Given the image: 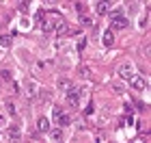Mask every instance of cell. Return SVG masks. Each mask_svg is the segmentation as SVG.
Returning a JSON list of instances; mask_svg holds the SVG:
<instances>
[{"instance_id": "9a60e30c", "label": "cell", "mask_w": 151, "mask_h": 143, "mask_svg": "<svg viewBox=\"0 0 151 143\" xmlns=\"http://www.w3.org/2000/svg\"><path fill=\"white\" fill-rule=\"evenodd\" d=\"M76 11H78L80 15H86V4H82V2H76Z\"/></svg>"}, {"instance_id": "52a82bcc", "label": "cell", "mask_w": 151, "mask_h": 143, "mask_svg": "<svg viewBox=\"0 0 151 143\" xmlns=\"http://www.w3.org/2000/svg\"><path fill=\"white\" fill-rule=\"evenodd\" d=\"M101 41H104V46H106V48H110V46L114 44V33H112L110 28L104 30V33H101Z\"/></svg>"}, {"instance_id": "d6986e66", "label": "cell", "mask_w": 151, "mask_h": 143, "mask_svg": "<svg viewBox=\"0 0 151 143\" xmlns=\"http://www.w3.org/2000/svg\"><path fill=\"white\" fill-rule=\"evenodd\" d=\"M78 72H80V76H88V74H91V72L86 70V67H82V65L78 67Z\"/></svg>"}, {"instance_id": "5bb4252c", "label": "cell", "mask_w": 151, "mask_h": 143, "mask_svg": "<svg viewBox=\"0 0 151 143\" xmlns=\"http://www.w3.org/2000/svg\"><path fill=\"white\" fill-rule=\"evenodd\" d=\"M112 91L114 93H125V87H123L121 83H112Z\"/></svg>"}, {"instance_id": "7402d4cb", "label": "cell", "mask_w": 151, "mask_h": 143, "mask_svg": "<svg viewBox=\"0 0 151 143\" xmlns=\"http://www.w3.org/2000/svg\"><path fill=\"white\" fill-rule=\"evenodd\" d=\"M0 134H2V130H0Z\"/></svg>"}, {"instance_id": "8fae6325", "label": "cell", "mask_w": 151, "mask_h": 143, "mask_svg": "<svg viewBox=\"0 0 151 143\" xmlns=\"http://www.w3.org/2000/svg\"><path fill=\"white\" fill-rule=\"evenodd\" d=\"M11 41H13L11 35H0V46H2V48H9V46H11Z\"/></svg>"}, {"instance_id": "8992f818", "label": "cell", "mask_w": 151, "mask_h": 143, "mask_svg": "<svg viewBox=\"0 0 151 143\" xmlns=\"http://www.w3.org/2000/svg\"><path fill=\"white\" fill-rule=\"evenodd\" d=\"M6 132H9V141H11V143H19V139H22V132H19L17 126L6 128Z\"/></svg>"}, {"instance_id": "3957f363", "label": "cell", "mask_w": 151, "mask_h": 143, "mask_svg": "<svg viewBox=\"0 0 151 143\" xmlns=\"http://www.w3.org/2000/svg\"><path fill=\"white\" fill-rule=\"evenodd\" d=\"M54 119H56L60 126H69V124H71V117H69V115H67V113H65L60 106H56V108H54Z\"/></svg>"}, {"instance_id": "2e32d148", "label": "cell", "mask_w": 151, "mask_h": 143, "mask_svg": "<svg viewBox=\"0 0 151 143\" xmlns=\"http://www.w3.org/2000/svg\"><path fill=\"white\" fill-rule=\"evenodd\" d=\"M0 78H2L4 83H11V72L9 70H2V72H0Z\"/></svg>"}, {"instance_id": "30bf717a", "label": "cell", "mask_w": 151, "mask_h": 143, "mask_svg": "<svg viewBox=\"0 0 151 143\" xmlns=\"http://www.w3.org/2000/svg\"><path fill=\"white\" fill-rule=\"evenodd\" d=\"M71 87H73V85H71V80H69V78H58V89H63V91L67 93V91L71 89Z\"/></svg>"}, {"instance_id": "7c38bea8", "label": "cell", "mask_w": 151, "mask_h": 143, "mask_svg": "<svg viewBox=\"0 0 151 143\" xmlns=\"http://www.w3.org/2000/svg\"><path fill=\"white\" fill-rule=\"evenodd\" d=\"M26 93H28V98H32V95H35V93H37V87H35V85H32V83H30V80H28V83H26Z\"/></svg>"}, {"instance_id": "ba28073f", "label": "cell", "mask_w": 151, "mask_h": 143, "mask_svg": "<svg viewBox=\"0 0 151 143\" xmlns=\"http://www.w3.org/2000/svg\"><path fill=\"white\" fill-rule=\"evenodd\" d=\"M110 2H106V0H104V2H101V0H99V2H95V11H97L99 13V15H106V13H108V9H110Z\"/></svg>"}, {"instance_id": "4fadbf2b", "label": "cell", "mask_w": 151, "mask_h": 143, "mask_svg": "<svg viewBox=\"0 0 151 143\" xmlns=\"http://www.w3.org/2000/svg\"><path fill=\"white\" fill-rule=\"evenodd\" d=\"M80 26H93V20L88 15H80Z\"/></svg>"}, {"instance_id": "e0dca14e", "label": "cell", "mask_w": 151, "mask_h": 143, "mask_svg": "<svg viewBox=\"0 0 151 143\" xmlns=\"http://www.w3.org/2000/svg\"><path fill=\"white\" fill-rule=\"evenodd\" d=\"M6 113H9V115H15V104H13V102H6Z\"/></svg>"}, {"instance_id": "5b68a950", "label": "cell", "mask_w": 151, "mask_h": 143, "mask_svg": "<svg viewBox=\"0 0 151 143\" xmlns=\"http://www.w3.org/2000/svg\"><path fill=\"white\" fill-rule=\"evenodd\" d=\"M129 85H132L134 91H145V89H147V83H145L140 76H134L132 80H129Z\"/></svg>"}, {"instance_id": "9c48e42d", "label": "cell", "mask_w": 151, "mask_h": 143, "mask_svg": "<svg viewBox=\"0 0 151 143\" xmlns=\"http://www.w3.org/2000/svg\"><path fill=\"white\" fill-rule=\"evenodd\" d=\"M37 128H39V132H50V119L47 117H39Z\"/></svg>"}, {"instance_id": "7a4b0ae2", "label": "cell", "mask_w": 151, "mask_h": 143, "mask_svg": "<svg viewBox=\"0 0 151 143\" xmlns=\"http://www.w3.org/2000/svg\"><path fill=\"white\" fill-rule=\"evenodd\" d=\"M67 95V102H69V106H78L80 104V98H82V89H78V87H71V89L69 91H67L65 93Z\"/></svg>"}, {"instance_id": "ac0fdd59", "label": "cell", "mask_w": 151, "mask_h": 143, "mask_svg": "<svg viewBox=\"0 0 151 143\" xmlns=\"http://www.w3.org/2000/svg\"><path fill=\"white\" fill-rule=\"evenodd\" d=\"M28 7H30L28 2H19V4H17V9L22 11V13H26V11H28Z\"/></svg>"}, {"instance_id": "ffe728a7", "label": "cell", "mask_w": 151, "mask_h": 143, "mask_svg": "<svg viewBox=\"0 0 151 143\" xmlns=\"http://www.w3.org/2000/svg\"><path fill=\"white\" fill-rule=\"evenodd\" d=\"M84 48H86V39H80V41H78V50L82 52V50H84Z\"/></svg>"}, {"instance_id": "6da1fadb", "label": "cell", "mask_w": 151, "mask_h": 143, "mask_svg": "<svg viewBox=\"0 0 151 143\" xmlns=\"http://www.w3.org/2000/svg\"><path fill=\"white\" fill-rule=\"evenodd\" d=\"M136 76V70H134V65L132 63H121L119 65V78H123V80H132Z\"/></svg>"}, {"instance_id": "277c9868", "label": "cell", "mask_w": 151, "mask_h": 143, "mask_svg": "<svg viewBox=\"0 0 151 143\" xmlns=\"http://www.w3.org/2000/svg\"><path fill=\"white\" fill-rule=\"evenodd\" d=\"M110 26H112V28H119V30H121V28H127V20L123 17L121 13H114V15L110 17ZM112 28H110V30H112Z\"/></svg>"}, {"instance_id": "44dd1931", "label": "cell", "mask_w": 151, "mask_h": 143, "mask_svg": "<svg viewBox=\"0 0 151 143\" xmlns=\"http://www.w3.org/2000/svg\"><path fill=\"white\" fill-rule=\"evenodd\" d=\"M147 22H149V17L145 15V17H142V20H140V26H142V28H145V26H147Z\"/></svg>"}]
</instances>
